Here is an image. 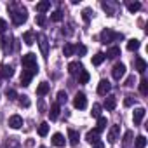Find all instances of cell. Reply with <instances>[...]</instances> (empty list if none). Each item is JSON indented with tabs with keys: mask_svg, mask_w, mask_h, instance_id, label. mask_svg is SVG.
I'll return each mask as SVG.
<instances>
[{
	"mask_svg": "<svg viewBox=\"0 0 148 148\" xmlns=\"http://www.w3.org/2000/svg\"><path fill=\"white\" fill-rule=\"evenodd\" d=\"M11 18H12V23L14 25H23L26 19H28V14H26V9L25 7H18L14 9V5L11 7Z\"/></svg>",
	"mask_w": 148,
	"mask_h": 148,
	"instance_id": "obj_1",
	"label": "cell"
},
{
	"mask_svg": "<svg viewBox=\"0 0 148 148\" xmlns=\"http://www.w3.org/2000/svg\"><path fill=\"white\" fill-rule=\"evenodd\" d=\"M21 64L26 68V70H38V64H37V56L33 52H28L21 58Z\"/></svg>",
	"mask_w": 148,
	"mask_h": 148,
	"instance_id": "obj_2",
	"label": "cell"
},
{
	"mask_svg": "<svg viewBox=\"0 0 148 148\" xmlns=\"http://www.w3.org/2000/svg\"><path fill=\"white\" fill-rule=\"evenodd\" d=\"M37 71L38 70H23V73H21V86L23 87H28L30 86L32 79L37 75Z\"/></svg>",
	"mask_w": 148,
	"mask_h": 148,
	"instance_id": "obj_3",
	"label": "cell"
},
{
	"mask_svg": "<svg viewBox=\"0 0 148 148\" xmlns=\"http://www.w3.org/2000/svg\"><path fill=\"white\" fill-rule=\"evenodd\" d=\"M115 38H122V33H120V35H119V33H113L110 28H106V30L101 32V42H103V44H106V42H113Z\"/></svg>",
	"mask_w": 148,
	"mask_h": 148,
	"instance_id": "obj_4",
	"label": "cell"
},
{
	"mask_svg": "<svg viewBox=\"0 0 148 148\" xmlns=\"http://www.w3.org/2000/svg\"><path fill=\"white\" fill-rule=\"evenodd\" d=\"M73 106L79 108V110H84L87 106V98H86L84 92H77L75 94V98H73Z\"/></svg>",
	"mask_w": 148,
	"mask_h": 148,
	"instance_id": "obj_5",
	"label": "cell"
},
{
	"mask_svg": "<svg viewBox=\"0 0 148 148\" xmlns=\"http://www.w3.org/2000/svg\"><path fill=\"white\" fill-rule=\"evenodd\" d=\"M112 75H113L115 80H120V79L125 75V64H124V63H117V64L113 66V70H112Z\"/></svg>",
	"mask_w": 148,
	"mask_h": 148,
	"instance_id": "obj_6",
	"label": "cell"
},
{
	"mask_svg": "<svg viewBox=\"0 0 148 148\" xmlns=\"http://www.w3.org/2000/svg\"><path fill=\"white\" fill-rule=\"evenodd\" d=\"M110 89H112V84L108 80H101L98 84V94H101V96H106L110 92Z\"/></svg>",
	"mask_w": 148,
	"mask_h": 148,
	"instance_id": "obj_7",
	"label": "cell"
},
{
	"mask_svg": "<svg viewBox=\"0 0 148 148\" xmlns=\"http://www.w3.org/2000/svg\"><path fill=\"white\" fill-rule=\"evenodd\" d=\"M0 75H2L4 79H11L14 75V68L11 64H2L0 66Z\"/></svg>",
	"mask_w": 148,
	"mask_h": 148,
	"instance_id": "obj_8",
	"label": "cell"
},
{
	"mask_svg": "<svg viewBox=\"0 0 148 148\" xmlns=\"http://www.w3.org/2000/svg\"><path fill=\"white\" fill-rule=\"evenodd\" d=\"M145 113H146V110H145V108H136V110H134V113H132V120H134V124H136V125H139V124H141V120L145 119Z\"/></svg>",
	"mask_w": 148,
	"mask_h": 148,
	"instance_id": "obj_9",
	"label": "cell"
},
{
	"mask_svg": "<svg viewBox=\"0 0 148 148\" xmlns=\"http://www.w3.org/2000/svg\"><path fill=\"white\" fill-rule=\"evenodd\" d=\"M119 134H120V125H112L108 132V143H115L119 139Z\"/></svg>",
	"mask_w": 148,
	"mask_h": 148,
	"instance_id": "obj_10",
	"label": "cell"
},
{
	"mask_svg": "<svg viewBox=\"0 0 148 148\" xmlns=\"http://www.w3.org/2000/svg\"><path fill=\"white\" fill-rule=\"evenodd\" d=\"M9 125H11L12 129H19V127L23 125V119H21L19 115H11V117H9Z\"/></svg>",
	"mask_w": 148,
	"mask_h": 148,
	"instance_id": "obj_11",
	"label": "cell"
},
{
	"mask_svg": "<svg viewBox=\"0 0 148 148\" xmlns=\"http://www.w3.org/2000/svg\"><path fill=\"white\" fill-rule=\"evenodd\" d=\"M84 70V66L79 63V61H71L70 64H68V71L71 73V75H75V73H80Z\"/></svg>",
	"mask_w": 148,
	"mask_h": 148,
	"instance_id": "obj_12",
	"label": "cell"
},
{
	"mask_svg": "<svg viewBox=\"0 0 148 148\" xmlns=\"http://www.w3.org/2000/svg\"><path fill=\"white\" fill-rule=\"evenodd\" d=\"M23 42H25L26 45H32V44L35 42V32H32V30L25 32V33H23Z\"/></svg>",
	"mask_w": 148,
	"mask_h": 148,
	"instance_id": "obj_13",
	"label": "cell"
},
{
	"mask_svg": "<svg viewBox=\"0 0 148 148\" xmlns=\"http://www.w3.org/2000/svg\"><path fill=\"white\" fill-rule=\"evenodd\" d=\"M37 38H38V45H40L42 56H44V58H47V38H45L44 35H38Z\"/></svg>",
	"mask_w": 148,
	"mask_h": 148,
	"instance_id": "obj_14",
	"label": "cell"
},
{
	"mask_svg": "<svg viewBox=\"0 0 148 148\" xmlns=\"http://www.w3.org/2000/svg\"><path fill=\"white\" fill-rule=\"evenodd\" d=\"M134 66H136V70H138L139 73H145V71H146V61H145L143 58H136V59H134Z\"/></svg>",
	"mask_w": 148,
	"mask_h": 148,
	"instance_id": "obj_15",
	"label": "cell"
},
{
	"mask_svg": "<svg viewBox=\"0 0 148 148\" xmlns=\"http://www.w3.org/2000/svg\"><path fill=\"white\" fill-rule=\"evenodd\" d=\"M68 138H70V145H71V146H77V145H79V132H77V131L68 129Z\"/></svg>",
	"mask_w": 148,
	"mask_h": 148,
	"instance_id": "obj_16",
	"label": "cell"
},
{
	"mask_svg": "<svg viewBox=\"0 0 148 148\" xmlns=\"http://www.w3.org/2000/svg\"><path fill=\"white\" fill-rule=\"evenodd\" d=\"M86 139H87L91 145H92V143H98V141H99V132H98L96 129H94V131H89V132L86 134Z\"/></svg>",
	"mask_w": 148,
	"mask_h": 148,
	"instance_id": "obj_17",
	"label": "cell"
},
{
	"mask_svg": "<svg viewBox=\"0 0 148 148\" xmlns=\"http://www.w3.org/2000/svg\"><path fill=\"white\" fill-rule=\"evenodd\" d=\"M49 89H51V86H49L47 82H40L38 87H37V94H38V96H45V94L49 92Z\"/></svg>",
	"mask_w": 148,
	"mask_h": 148,
	"instance_id": "obj_18",
	"label": "cell"
},
{
	"mask_svg": "<svg viewBox=\"0 0 148 148\" xmlns=\"http://www.w3.org/2000/svg\"><path fill=\"white\" fill-rule=\"evenodd\" d=\"M52 145H54V146H58V148L64 146V138H63V134L56 132V134L52 136Z\"/></svg>",
	"mask_w": 148,
	"mask_h": 148,
	"instance_id": "obj_19",
	"label": "cell"
},
{
	"mask_svg": "<svg viewBox=\"0 0 148 148\" xmlns=\"http://www.w3.org/2000/svg\"><path fill=\"white\" fill-rule=\"evenodd\" d=\"M49 9H51V2H49V0H44V2H38V4H37V11H38L40 14L47 12Z\"/></svg>",
	"mask_w": 148,
	"mask_h": 148,
	"instance_id": "obj_20",
	"label": "cell"
},
{
	"mask_svg": "<svg viewBox=\"0 0 148 148\" xmlns=\"http://www.w3.org/2000/svg\"><path fill=\"white\" fill-rule=\"evenodd\" d=\"M115 106H117L115 96H108V98L105 99V108H106V110H115Z\"/></svg>",
	"mask_w": 148,
	"mask_h": 148,
	"instance_id": "obj_21",
	"label": "cell"
},
{
	"mask_svg": "<svg viewBox=\"0 0 148 148\" xmlns=\"http://www.w3.org/2000/svg\"><path fill=\"white\" fill-rule=\"evenodd\" d=\"M49 117H51V120H56V119L59 117V103H54V105L51 106V112H49Z\"/></svg>",
	"mask_w": 148,
	"mask_h": 148,
	"instance_id": "obj_22",
	"label": "cell"
},
{
	"mask_svg": "<svg viewBox=\"0 0 148 148\" xmlns=\"http://www.w3.org/2000/svg\"><path fill=\"white\" fill-rule=\"evenodd\" d=\"M105 56H108L110 59H115V58H119V56H120V47H112V49H108V52H106Z\"/></svg>",
	"mask_w": 148,
	"mask_h": 148,
	"instance_id": "obj_23",
	"label": "cell"
},
{
	"mask_svg": "<svg viewBox=\"0 0 148 148\" xmlns=\"http://www.w3.org/2000/svg\"><path fill=\"white\" fill-rule=\"evenodd\" d=\"M105 58H106V56H105L103 52H98L96 56H92V64H94V66H99V64L105 61Z\"/></svg>",
	"mask_w": 148,
	"mask_h": 148,
	"instance_id": "obj_24",
	"label": "cell"
},
{
	"mask_svg": "<svg viewBox=\"0 0 148 148\" xmlns=\"http://www.w3.org/2000/svg\"><path fill=\"white\" fill-rule=\"evenodd\" d=\"M47 132H49V124L47 122H42L40 125H38V136H47Z\"/></svg>",
	"mask_w": 148,
	"mask_h": 148,
	"instance_id": "obj_25",
	"label": "cell"
},
{
	"mask_svg": "<svg viewBox=\"0 0 148 148\" xmlns=\"http://www.w3.org/2000/svg\"><path fill=\"white\" fill-rule=\"evenodd\" d=\"M127 49H129V51H138V49H139V40L131 38V40L127 42Z\"/></svg>",
	"mask_w": 148,
	"mask_h": 148,
	"instance_id": "obj_26",
	"label": "cell"
},
{
	"mask_svg": "<svg viewBox=\"0 0 148 148\" xmlns=\"http://www.w3.org/2000/svg\"><path fill=\"white\" fill-rule=\"evenodd\" d=\"M106 124H108L106 119H105V117H99V119H98V127H96V131H98V132L105 131V129H106Z\"/></svg>",
	"mask_w": 148,
	"mask_h": 148,
	"instance_id": "obj_27",
	"label": "cell"
},
{
	"mask_svg": "<svg viewBox=\"0 0 148 148\" xmlns=\"http://www.w3.org/2000/svg\"><path fill=\"white\" fill-rule=\"evenodd\" d=\"M145 146H146V138L145 136H138L136 143H134V148H145Z\"/></svg>",
	"mask_w": 148,
	"mask_h": 148,
	"instance_id": "obj_28",
	"label": "cell"
},
{
	"mask_svg": "<svg viewBox=\"0 0 148 148\" xmlns=\"http://www.w3.org/2000/svg\"><path fill=\"white\" fill-rule=\"evenodd\" d=\"M87 82H89V71L82 70L80 75H79V84H87Z\"/></svg>",
	"mask_w": 148,
	"mask_h": 148,
	"instance_id": "obj_29",
	"label": "cell"
},
{
	"mask_svg": "<svg viewBox=\"0 0 148 148\" xmlns=\"http://www.w3.org/2000/svg\"><path fill=\"white\" fill-rule=\"evenodd\" d=\"M139 91H141V94H143V96H146V94H148V80H146V79H143V80L139 82Z\"/></svg>",
	"mask_w": 148,
	"mask_h": 148,
	"instance_id": "obj_30",
	"label": "cell"
},
{
	"mask_svg": "<svg viewBox=\"0 0 148 148\" xmlns=\"http://www.w3.org/2000/svg\"><path fill=\"white\" fill-rule=\"evenodd\" d=\"M73 52H75V47H73L71 44H64V47H63V54H64V56H71Z\"/></svg>",
	"mask_w": 148,
	"mask_h": 148,
	"instance_id": "obj_31",
	"label": "cell"
},
{
	"mask_svg": "<svg viewBox=\"0 0 148 148\" xmlns=\"http://www.w3.org/2000/svg\"><path fill=\"white\" fill-rule=\"evenodd\" d=\"M91 115L94 117V119H99L101 117V106L96 103V105H92V112H91Z\"/></svg>",
	"mask_w": 148,
	"mask_h": 148,
	"instance_id": "obj_32",
	"label": "cell"
},
{
	"mask_svg": "<svg viewBox=\"0 0 148 148\" xmlns=\"http://www.w3.org/2000/svg\"><path fill=\"white\" fill-rule=\"evenodd\" d=\"M139 7H141V4H139V2H132V4H129V5H127L129 12H136V11H139Z\"/></svg>",
	"mask_w": 148,
	"mask_h": 148,
	"instance_id": "obj_33",
	"label": "cell"
},
{
	"mask_svg": "<svg viewBox=\"0 0 148 148\" xmlns=\"http://www.w3.org/2000/svg\"><path fill=\"white\" fill-rule=\"evenodd\" d=\"M51 19H52V21H61V19H63V12H61V11L52 12V14H51Z\"/></svg>",
	"mask_w": 148,
	"mask_h": 148,
	"instance_id": "obj_34",
	"label": "cell"
},
{
	"mask_svg": "<svg viewBox=\"0 0 148 148\" xmlns=\"http://www.w3.org/2000/svg\"><path fill=\"white\" fill-rule=\"evenodd\" d=\"M19 105L25 106V108H28V106H30V99H28V96H19Z\"/></svg>",
	"mask_w": 148,
	"mask_h": 148,
	"instance_id": "obj_35",
	"label": "cell"
},
{
	"mask_svg": "<svg viewBox=\"0 0 148 148\" xmlns=\"http://www.w3.org/2000/svg\"><path fill=\"white\" fill-rule=\"evenodd\" d=\"M45 21H47L45 19V14H38L37 16V25L38 26H45Z\"/></svg>",
	"mask_w": 148,
	"mask_h": 148,
	"instance_id": "obj_36",
	"label": "cell"
},
{
	"mask_svg": "<svg viewBox=\"0 0 148 148\" xmlns=\"http://www.w3.org/2000/svg\"><path fill=\"white\" fill-rule=\"evenodd\" d=\"M75 51L79 52V56H86V54H87V47H86V45H77Z\"/></svg>",
	"mask_w": 148,
	"mask_h": 148,
	"instance_id": "obj_37",
	"label": "cell"
},
{
	"mask_svg": "<svg viewBox=\"0 0 148 148\" xmlns=\"http://www.w3.org/2000/svg\"><path fill=\"white\" fill-rule=\"evenodd\" d=\"M58 103H66V92L64 91L58 92Z\"/></svg>",
	"mask_w": 148,
	"mask_h": 148,
	"instance_id": "obj_38",
	"label": "cell"
},
{
	"mask_svg": "<svg viewBox=\"0 0 148 148\" xmlns=\"http://www.w3.org/2000/svg\"><path fill=\"white\" fill-rule=\"evenodd\" d=\"M132 103H134V96H131V94H129V96H125V99H124V105H125V106H131Z\"/></svg>",
	"mask_w": 148,
	"mask_h": 148,
	"instance_id": "obj_39",
	"label": "cell"
},
{
	"mask_svg": "<svg viewBox=\"0 0 148 148\" xmlns=\"http://www.w3.org/2000/svg\"><path fill=\"white\" fill-rule=\"evenodd\" d=\"M103 9L110 14V16H113V9H112V5L110 4H106V2H103Z\"/></svg>",
	"mask_w": 148,
	"mask_h": 148,
	"instance_id": "obj_40",
	"label": "cell"
},
{
	"mask_svg": "<svg viewBox=\"0 0 148 148\" xmlns=\"http://www.w3.org/2000/svg\"><path fill=\"white\" fill-rule=\"evenodd\" d=\"M5 94H7V98H9V99H16V91H14V89H7V91H5Z\"/></svg>",
	"mask_w": 148,
	"mask_h": 148,
	"instance_id": "obj_41",
	"label": "cell"
},
{
	"mask_svg": "<svg viewBox=\"0 0 148 148\" xmlns=\"http://www.w3.org/2000/svg\"><path fill=\"white\" fill-rule=\"evenodd\" d=\"M7 30V23H5V19H0V33H4Z\"/></svg>",
	"mask_w": 148,
	"mask_h": 148,
	"instance_id": "obj_42",
	"label": "cell"
},
{
	"mask_svg": "<svg viewBox=\"0 0 148 148\" xmlns=\"http://www.w3.org/2000/svg\"><path fill=\"white\" fill-rule=\"evenodd\" d=\"M131 138H132V132H131V131H127V132H125V136H124V145H127V143L131 141Z\"/></svg>",
	"mask_w": 148,
	"mask_h": 148,
	"instance_id": "obj_43",
	"label": "cell"
},
{
	"mask_svg": "<svg viewBox=\"0 0 148 148\" xmlns=\"http://www.w3.org/2000/svg\"><path fill=\"white\" fill-rule=\"evenodd\" d=\"M82 14H84V19H86V21H89V18H91V9H84V12H82Z\"/></svg>",
	"mask_w": 148,
	"mask_h": 148,
	"instance_id": "obj_44",
	"label": "cell"
},
{
	"mask_svg": "<svg viewBox=\"0 0 148 148\" xmlns=\"http://www.w3.org/2000/svg\"><path fill=\"white\" fill-rule=\"evenodd\" d=\"M125 86H127V87H132V86H134V75H132V77H129V79L125 80Z\"/></svg>",
	"mask_w": 148,
	"mask_h": 148,
	"instance_id": "obj_45",
	"label": "cell"
},
{
	"mask_svg": "<svg viewBox=\"0 0 148 148\" xmlns=\"http://www.w3.org/2000/svg\"><path fill=\"white\" fill-rule=\"evenodd\" d=\"M94 148H105V145L101 141H98V143H94Z\"/></svg>",
	"mask_w": 148,
	"mask_h": 148,
	"instance_id": "obj_46",
	"label": "cell"
}]
</instances>
